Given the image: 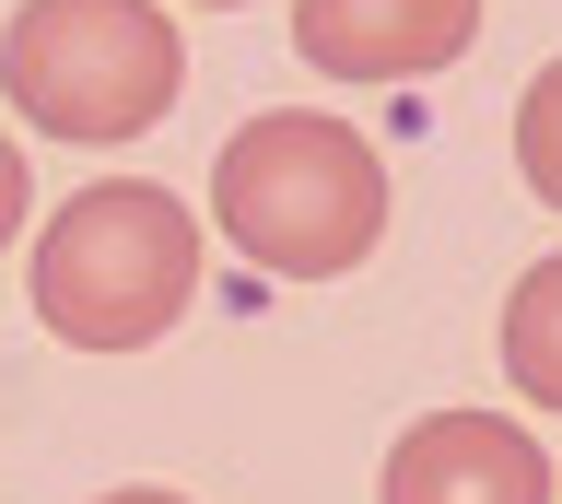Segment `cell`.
I'll list each match as a JSON object with an SVG mask.
<instances>
[{"label": "cell", "mask_w": 562, "mask_h": 504, "mask_svg": "<svg viewBox=\"0 0 562 504\" xmlns=\"http://www.w3.org/2000/svg\"><path fill=\"white\" fill-rule=\"evenodd\" d=\"M188 47L153 0H24L0 24V94L47 142H140L176 107Z\"/></svg>", "instance_id": "3957f363"}, {"label": "cell", "mask_w": 562, "mask_h": 504, "mask_svg": "<svg viewBox=\"0 0 562 504\" xmlns=\"http://www.w3.org/2000/svg\"><path fill=\"white\" fill-rule=\"evenodd\" d=\"M516 177H527V188H539V200L562 212V59H551V71H539V82L516 94Z\"/></svg>", "instance_id": "52a82bcc"}, {"label": "cell", "mask_w": 562, "mask_h": 504, "mask_svg": "<svg viewBox=\"0 0 562 504\" xmlns=\"http://www.w3.org/2000/svg\"><path fill=\"white\" fill-rule=\"evenodd\" d=\"M200 12H235V0H200Z\"/></svg>", "instance_id": "30bf717a"}, {"label": "cell", "mask_w": 562, "mask_h": 504, "mask_svg": "<svg viewBox=\"0 0 562 504\" xmlns=\"http://www.w3.org/2000/svg\"><path fill=\"white\" fill-rule=\"evenodd\" d=\"M504 376H516V399L562 411V258H539L504 293Z\"/></svg>", "instance_id": "8992f818"}, {"label": "cell", "mask_w": 562, "mask_h": 504, "mask_svg": "<svg viewBox=\"0 0 562 504\" xmlns=\"http://www.w3.org/2000/svg\"><path fill=\"white\" fill-rule=\"evenodd\" d=\"M105 504H188V493H105Z\"/></svg>", "instance_id": "9c48e42d"}, {"label": "cell", "mask_w": 562, "mask_h": 504, "mask_svg": "<svg viewBox=\"0 0 562 504\" xmlns=\"http://www.w3.org/2000/svg\"><path fill=\"white\" fill-rule=\"evenodd\" d=\"M386 504H551V458L504 411H422L386 446Z\"/></svg>", "instance_id": "5b68a950"}, {"label": "cell", "mask_w": 562, "mask_h": 504, "mask_svg": "<svg viewBox=\"0 0 562 504\" xmlns=\"http://www.w3.org/2000/svg\"><path fill=\"white\" fill-rule=\"evenodd\" d=\"M24 212H35V177H24V142L0 130V247L24 235Z\"/></svg>", "instance_id": "ba28073f"}, {"label": "cell", "mask_w": 562, "mask_h": 504, "mask_svg": "<svg viewBox=\"0 0 562 504\" xmlns=\"http://www.w3.org/2000/svg\"><path fill=\"white\" fill-rule=\"evenodd\" d=\"M211 223L270 282H340L386 235V165L340 117L270 107V117H246L223 142V165H211Z\"/></svg>", "instance_id": "6da1fadb"}, {"label": "cell", "mask_w": 562, "mask_h": 504, "mask_svg": "<svg viewBox=\"0 0 562 504\" xmlns=\"http://www.w3.org/2000/svg\"><path fill=\"white\" fill-rule=\"evenodd\" d=\"M481 0H293V47L328 82H434L469 59Z\"/></svg>", "instance_id": "277c9868"}, {"label": "cell", "mask_w": 562, "mask_h": 504, "mask_svg": "<svg viewBox=\"0 0 562 504\" xmlns=\"http://www.w3.org/2000/svg\"><path fill=\"white\" fill-rule=\"evenodd\" d=\"M200 293V223L153 177L82 188L47 235H35V317L70 352H153Z\"/></svg>", "instance_id": "7a4b0ae2"}]
</instances>
